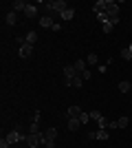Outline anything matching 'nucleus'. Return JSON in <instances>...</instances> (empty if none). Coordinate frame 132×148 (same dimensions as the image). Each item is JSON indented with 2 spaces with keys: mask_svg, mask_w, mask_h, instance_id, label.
I'll list each match as a JSON object with an SVG mask.
<instances>
[{
  "mask_svg": "<svg viewBox=\"0 0 132 148\" xmlns=\"http://www.w3.org/2000/svg\"><path fill=\"white\" fill-rule=\"evenodd\" d=\"M42 7L46 9V13H64L66 9H68V5H66V0H51V2H42Z\"/></svg>",
  "mask_w": 132,
  "mask_h": 148,
  "instance_id": "nucleus-1",
  "label": "nucleus"
},
{
  "mask_svg": "<svg viewBox=\"0 0 132 148\" xmlns=\"http://www.w3.org/2000/svg\"><path fill=\"white\" fill-rule=\"evenodd\" d=\"M55 139H57V128H49L44 133V148H55Z\"/></svg>",
  "mask_w": 132,
  "mask_h": 148,
  "instance_id": "nucleus-2",
  "label": "nucleus"
},
{
  "mask_svg": "<svg viewBox=\"0 0 132 148\" xmlns=\"http://www.w3.org/2000/svg\"><path fill=\"white\" fill-rule=\"evenodd\" d=\"M88 137H90V139H101V142H106L108 137V130L106 128H99V130H93V133H88Z\"/></svg>",
  "mask_w": 132,
  "mask_h": 148,
  "instance_id": "nucleus-3",
  "label": "nucleus"
},
{
  "mask_svg": "<svg viewBox=\"0 0 132 148\" xmlns=\"http://www.w3.org/2000/svg\"><path fill=\"white\" fill-rule=\"evenodd\" d=\"M31 53H33V47H31V44H26V42L20 44V49H18V56L20 58H31Z\"/></svg>",
  "mask_w": 132,
  "mask_h": 148,
  "instance_id": "nucleus-4",
  "label": "nucleus"
},
{
  "mask_svg": "<svg viewBox=\"0 0 132 148\" xmlns=\"http://www.w3.org/2000/svg\"><path fill=\"white\" fill-rule=\"evenodd\" d=\"M82 108H79V106H68V111H66V117L68 119H75V117H79V115H82Z\"/></svg>",
  "mask_w": 132,
  "mask_h": 148,
  "instance_id": "nucleus-5",
  "label": "nucleus"
},
{
  "mask_svg": "<svg viewBox=\"0 0 132 148\" xmlns=\"http://www.w3.org/2000/svg\"><path fill=\"white\" fill-rule=\"evenodd\" d=\"M128 124H130V119H128V117H119L117 122H110V126H108V128H126Z\"/></svg>",
  "mask_w": 132,
  "mask_h": 148,
  "instance_id": "nucleus-6",
  "label": "nucleus"
},
{
  "mask_svg": "<svg viewBox=\"0 0 132 148\" xmlns=\"http://www.w3.org/2000/svg\"><path fill=\"white\" fill-rule=\"evenodd\" d=\"M64 75H66V80H73V77H77V71H75V66H73V64H66V66H64Z\"/></svg>",
  "mask_w": 132,
  "mask_h": 148,
  "instance_id": "nucleus-7",
  "label": "nucleus"
},
{
  "mask_svg": "<svg viewBox=\"0 0 132 148\" xmlns=\"http://www.w3.org/2000/svg\"><path fill=\"white\" fill-rule=\"evenodd\" d=\"M24 16H26V18H35V16H38V7L29 2V5H26V9H24Z\"/></svg>",
  "mask_w": 132,
  "mask_h": 148,
  "instance_id": "nucleus-8",
  "label": "nucleus"
},
{
  "mask_svg": "<svg viewBox=\"0 0 132 148\" xmlns=\"http://www.w3.org/2000/svg\"><path fill=\"white\" fill-rule=\"evenodd\" d=\"M5 20H7V25H9V27H13L16 22H18V13H16V11L11 9V11H9V13L5 16Z\"/></svg>",
  "mask_w": 132,
  "mask_h": 148,
  "instance_id": "nucleus-9",
  "label": "nucleus"
},
{
  "mask_svg": "<svg viewBox=\"0 0 132 148\" xmlns=\"http://www.w3.org/2000/svg\"><path fill=\"white\" fill-rule=\"evenodd\" d=\"M53 25H55V22L51 20V16H42V18H40V27H44V29H53Z\"/></svg>",
  "mask_w": 132,
  "mask_h": 148,
  "instance_id": "nucleus-10",
  "label": "nucleus"
},
{
  "mask_svg": "<svg viewBox=\"0 0 132 148\" xmlns=\"http://www.w3.org/2000/svg\"><path fill=\"white\" fill-rule=\"evenodd\" d=\"M24 42L33 47V44L38 42V31H29V33H26V38H24Z\"/></svg>",
  "mask_w": 132,
  "mask_h": 148,
  "instance_id": "nucleus-11",
  "label": "nucleus"
},
{
  "mask_svg": "<svg viewBox=\"0 0 132 148\" xmlns=\"http://www.w3.org/2000/svg\"><path fill=\"white\" fill-rule=\"evenodd\" d=\"M26 5H29V2H22V0H16V2H13V11H16V13H18V11H22V13H24V9H26Z\"/></svg>",
  "mask_w": 132,
  "mask_h": 148,
  "instance_id": "nucleus-12",
  "label": "nucleus"
},
{
  "mask_svg": "<svg viewBox=\"0 0 132 148\" xmlns=\"http://www.w3.org/2000/svg\"><path fill=\"white\" fill-rule=\"evenodd\" d=\"M60 18H62V20H73V18H75V9H73V7H68L64 13H60Z\"/></svg>",
  "mask_w": 132,
  "mask_h": 148,
  "instance_id": "nucleus-13",
  "label": "nucleus"
},
{
  "mask_svg": "<svg viewBox=\"0 0 132 148\" xmlns=\"http://www.w3.org/2000/svg\"><path fill=\"white\" fill-rule=\"evenodd\" d=\"M66 84L68 86H75V88H79L84 84V80H82V75H77V77H73V80H66Z\"/></svg>",
  "mask_w": 132,
  "mask_h": 148,
  "instance_id": "nucleus-14",
  "label": "nucleus"
},
{
  "mask_svg": "<svg viewBox=\"0 0 132 148\" xmlns=\"http://www.w3.org/2000/svg\"><path fill=\"white\" fill-rule=\"evenodd\" d=\"M73 66H75V71L79 75L84 73V71H86V60H75V64H73Z\"/></svg>",
  "mask_w": 132,
  "mask_h": 148,
  "instance_id": "nucleus-15",
  "label": "nucleus"
},
{
  "mask_svg": "<svg viewBox=\"0 0 132 148\" xmlns=\"http://www.w3.org/2000/svg\"><path fill=\"white\" fill-rule=\"evenodd\" d=\"M82 126V122H79V117H75V119H68V130H77Z\"/></svg>",
  "mask_w": 132,
  "mask_h": 148,
  "instance_id": "nucleus-16",
  "label": "nucleus"
},
{
  "mask_svg": "<svg viewBox=\"0 0 132 148\" xmlns=\"http://www.w3.org/2000/svg\"><path fill=\"white\" fill-rule=\"evenodd\" d=\"M119 91L121 93H130L132 91V82H119Z\"/></svg>",
  "mask_w": 132,
  "mask_h": 148,
  "instance_id": "nucleus-17",
  "label": "nucleus"
},
{
  "mask_svg": "<svg viewBox=\"0 0 132 148\" xmlns=\"http://www.w3.org/2000/svg\"><path fill=\"white\" fill-rule=\"evenodd\" d=\"M121 58H123V60H132V44L128 47V49L121 51Z\"/></svg>",
  "mask_w": 132,
  "mask_h": 148,
  "instance_id": "nucleus-18",
  "label": "nucleus"
},
{
  "mask_svg": "<svg viewBox=\"0 0 132 148\" xmlns=\"http://www.w3.org/2000/svg\"><path fill=\"white\" fill-rule=\"evenodd\" d=\"M97 20L106 25V22H108V13H106V11H99V13H97Z\"/></svg>",
  "mask_w": 132,
  "mask_h": 148,
  "instance_id": "nucleus-19",
  "label": "nucleus"
},
{
  "mask_svg": "<svg viewBox=\"0 0 132 148\" xmlns=\"http://www.w3.org/2000/svg\"><path fill=\"white\" fill-rule=\"evenodd\" d=\"M97 124H99V128H108V126H110V119H108V117H101Z\"/></svg>",
  "mask_w": 132,
  "mask_h": 148,
  "instance_id": "nucleus-20",
  "label": "nucleus"
},
{
  "mask_svg": "<svg viewBox=\"0 0 132 148\" xmlns=\"http://www.w3.org/2000/svg\"><path fill=\"white\" fill-rule=\"evenodd\" d=\"M97 60H99V58L95 56V53H90V56L86 58V62H88V64H93V66H95V64H97Z\"/></svg>",
  "mask_w": 132,
  "mask_h": 148,
  "instance_id": "nucleus-21",
  "label": "nucleus"
},
{
  "mask_svg": "<svg viewBox=\"0 0 132 148\" xmlns=\"http://www.w3.org/2000/svg\"><path fill=\"white\" fill-rule=\"evenodd\" d=\"M88 119H90V113H82V115H79V122L82 124H86Z\"/></svg>",
  "mask_w": 132,
  "mask_h": 148,
  "instance_id": "nucleus-22",
  "label": "nucleus"
},
{
  "mask_svg": "<svg viewBox=\"0 0 132 148\" xmlns=\"http://www.w3.org/2000/svg\"><path fill=\"white\" fill-rule=\"evenodd\" d=\"M108 22H110V25H117V22H119V16H108Z\"/></svg>",
  "mask_w": 132,
  "mask_h": 148,
  "instance_id": "nucleus-23",
  "label": "nucleus"
},
{
  "mask_svg": "<svg viewBox=\"0 0 132 148\" xmlns=\"http://www.w3.org/2000/svg\"><path fill=\"white\" fill-rule=\"evenodd\" d=\"M90 117H93V119H97V122H99V119L104 117V115H101L99 111H93V113H90Z\"/></svg>",
  "mask_w": 132,
  "mask_h": 148,
  "instance_id": "nucleus-24",
  "label": "nucleus"
},
{
  "mask_svg": "<svg viewBox=\"0 0 132 148\" xmlns=\"http://www.w3.org/2000/svg\"><path fill=\"white\" fill-rule=\"evenodd\" d=\"M110 31H112V25H110V22H106V25H104V33H110Z\"/></svg>",
  "mask_w": 132,
  "mask_h": 148,
  "instance_id": "nucleus-25",
  "label": "nucleus"
},
{
  "mask_svg": "<svg viewBox=\"0 0 132 148\" xmlns=\"http://www.w3.org/2000/svg\"><path fill=\"white\" fill-rule=\"evenodd\" d=\"M90 75H93V73H90V71H88V69H86V71H84V73H82V80H88Z\"/></svg>",
  "mask_w": 132,
  "mask_h": 148,
  "instance_id": "nucleus-26",
  "label": "nucleus"
}]
</instances>
